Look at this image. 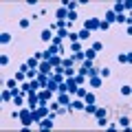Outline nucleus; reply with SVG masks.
<instances>
[{"label": "nucleus", "mask_w": 132, "mask_h": 132, "mask_svg": "<svg viewBox=\"0 0 132 132\" xmlns=\"http://www.w3.org/2000/svg\"><path fill=\"white\" fill-rule=\"evenodd\" d=\"M106 117H108V110H97V119H99V126H106Z\"/></svg>", "instance_id": "nucleus-1"}, {"label": "nucleus", "mask_w": 132, "mask_h": 132, "mask_svg": "<svg viewBox=\"0 0 132 132\" xmlns=\"http://www.w3.org/2000/svg\"><path fill=\"white\" fill-rule=\"evenodd\" d=\"M79 37H82V40H88V37H90V33H88V31H82V33H79Z\"/></svg>", "instance_id": "nucleus-2"}, {"label": "nucleus", "mask_w": 132, "mask_h": 132, "mask_svg": "<svg viewBox=\"0 0 132 132\" xmlns=\"http://www.w3.org/2000/svg\"><path fill=\"white\" fill-rule=\"evenodd\" d=\"M103 49V44H101V42H95V46H93V51H101Z\"/></svg>", "instance_id": "nucleus-3"}, {"label": "nucleus", "mask_w": 132, "mask_h": 132, "mask_svg": "<svg viewBox=\"0 0 132 132\" xmlns=\"http://www.w3.org/2000/svg\"><path fill=\"white\" fill-rule=\"evenodd\" d=\"M60 103H64V106H68V97H66V95H62V97H60Z\"/></svg>", "instance_id": "nucleus-4"}, {"label": "nucleus", "mask_w": 132, "mask_h": 132, "mask_svg": "<svg viewBox=\"0 0 132 132\" xmlns=\"http://www.w3.org/2000/svg\"><path fill=\"white\" fill-rule=\"evenodd\" d=\"M51 126H53V121H51V119H49V121H42V128H51Z\"/></svg>", "instance_id": "nucleus-5"}, {"label": "nucleus", "mask_w": 132, "mask_h": 132, "mask_svg": "<svg viewBox=\"0 0 132 132\" xmlns=\"http://www.w3.org/2000/svg\"><path fill=\"white\" fill-rule=\"evenodd\" d=\"M42 40H51V31H44V33H42Z\"/></svg>", "instance_id": "nucleus-6"}]
</instances>
